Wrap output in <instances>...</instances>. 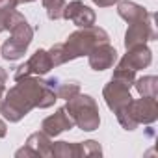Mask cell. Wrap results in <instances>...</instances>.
<instances>
[{"label": "cell", "instance_id": "6da1fadb", "mask_svg": "<svg viewBox=\"0 0 158 158\" xmlns=\"http://www.w3.org/2000/svg\"><path fill=\"white\" fill-rule=\"evenodd\" d=\"M17 84L4 91V97L0 101V114L10 123H19L23 117H26L34 108H50L58 101L54 91V78L43 80L41 76L30 74L23 76Z\"/></svg>", "mask_w": 158, "mask_h": 158}, {"label": "cell", "instance_id": "7a4b0ae2", "mask_svg": "<svg viewBox=\"0 0 158 158\" xmlns=\"http://www.w3.org/2000/svg\"><path fill=\"white\" fill-rule=\"evenodd\" d=\"M101 43H110V35L104 28L93 24V26L80 28V30L69 34L65 43H56L54 47H50L48 56H50L52 65L58 67V65H63L71 60L88 56Z\"/></svg>", "mask_w": 158, "mask_h": 158}, {"label": "cell", "instance_id": "3957f363", "mask_svg": "<svg viewBox=\"0 0 158 158\" xmlns=\"http://www.w3.org/2000/svg\"><path fill=\"white\" fill-rule=\"evenodd\" d=\"M8 30L11 32V37L2 45L0 54H2V58L6 61H17L26 54V50L34 39V30L28 24V21L24 19V15L19 13L17 10L10 15Z\"/></svg>", "mask_w": 158, "mask_h": 158}, {"label": "cell", "instance_id": "277c9868", "mask_svg": "<svg viewBox=\"0 0 158 158\" xmlns=\"http://www.w3.org/2000/svg\"><path fill=\"white\" fill-rule=\"evenodd\" d=\"M119 125L125 130H136L139 125H151L158 119V102L152 97L132 99L125 108L115 112Z\"/></svg>", "mask_w": 158, "mask_h": 158}, {"label": "cell", "instance_id": "5b68a950", "mask_svg": "<svg viewBox=\"0 0 158 158\" xmlns=\"http://www.w3.org/2000/svg\"><path fill=\"white\" fill-rule=\"evenodd\" d=\"M63 108L69 114V117L73 119V123L80 128V130L93 132V130L99 128V125H101L99 104H97V101L91 95L76 93L74 97H71L67 101V104Z\"/></svg>", "mask_w": 158, "mask_h": 158}, {"label": "cell", "instance_id": "8992f818", "mask_svg": "<svg viewBox=\"0 0 158 158\" xmlns=\"http://www.w3.org/2000/svg\"><path fill=\"white\" fill-rule=\"evenodd\" d=\"M152 17L130 23L125 34V48H132L138 45H147L149 41H156V30L152 24Z\"/></svg>", "mask_w": 158, "mask_h": 158}, {"label": "cell", "instance_id": "52a82bcc", "mask_svg": "<svg viewBox=\"0 0 158 158\" xmlns=\"http://www.w3.org/2000/svg\"><path fill=\"white\" fill-rule=\"evenodd\" d=\"M102 97H104L106 106L115 114V112H119L121 108H125V106L132 101L130 86H127V84L121 82V80L112 78V80L104 86V89H102Z\"/></svg>", "mask_w": 158, "mask_h": 158}, {"label": "cell", "instance_id": "ba28073f", "mask_svg": "<svg viewBox=\"0 0 158 158\" xmlns=\"http://www.w3.org/2000/svg\"><path fill=\"white\" fill-rule=\"evenodd\" d=\"M15 156L17 158H23V156L24 158H28V156H32V158H37V156L48 158V156H52V139H50V136H47L43 130L30 134L24 147L19 149L15 152Z\"/></svg>", "mask_w": 158, "mask_h": 158}, {"label": "cell", "instance_id": "9c48e42d", "mask_svg": "<svg viewBox=\"0 0 158 158\" xmlns=\"http://www.w3.org/2000/svg\"><path fill=\"white\" fill-rule=\"evenodd\" d=\"M50 69H54L52 61H50V56H48V50L45 48H37L24 65L17 67L15 71V80H19V78L23 76H30V74H35V76H43L47 74Z\"/></svg>", "mask_w": 158, "mask_h": 158}, {"label": "cell", "instance_id": "30bf717a", "mask_svg": "<svg viewBox=\"0 0 158 158\" xmlns=\"http://www.w3.org/2000/svg\"><path fill=\"white\" fill-rule=\"evenodd\" d=\"M63 19L71 21L74 26L78 28H88V26H93L95 24V11L86 6L82 0H73V2L65 4V10H63Z\"/></svg>", "mask_w": 158, "mask_h": 158}, {"label": "cell", "instance_id": "8fae6325", "mask_svg": "<svg viewBox=\"0 0 158 158\" xmlns=\"http://www.w3.org/2000/svg\"><path fill=\"white\" fill-rule=\"evenodd\" d=\"M152 61V52L147 45H138V47H132V48H127V54L119 60L117 67H123V69H130V71H139V69H145L149 67Z\"/></svg>", "mask_w": 158, "mask_h": 158}, {"label": "cell", "instance_id": "7c38bea8", "mask_svg": "<svg viewBox=\"0 0 158 158\" xmlns=\"http://www.w3.org/2000/svg\"><path fill=\"white\" fill-rule=\"evenodd\" d=\"M88 60L93 71H106L117 61V50L110 43H101L88 54Z\"/></svg>", "mask_w": 158, "mask_h": 158}, {"label": "cell", "instance_id": "4fadbf2b", "mask_svg": "<svg viewBox=\"0 0 158 158\" xmlns=\"http://www.w3.org/2000/svg\"><path fill=\"white\" fill-rule=\"evenodd\" d=\"M73 127H74V123H73V119L69 117V114L65 112V108H58L52 115L45 117L43 123H41V130H43L47 136H50V138H56V136H60L61 132L71 130Z\"/></svg>", "mask_w": 158, "mask_h": 158}, {"label": "cell", "instance_id": "5bb4252c", "mask_svg": "<svg viewBox=\"0 0 158 158\" xmlns=\"http://www.w3.org/2000/svg\"><path fill=\"white\" fill-rule=\"evenodd\" d=\"M117 13L128 24L130 23H136V21H141V19L152 17V13H149L143 6L132 2V0H119V2H117Z\"/></svg>", "mask_w": 158, "mask_h": 158}, {"label": "cell", "instance_id": "9a60e30c", "mask_svg": "<svg viewBox=\"0 0 158 158\" xmlns=\"http://www.w3.org/2000/svg\"><path fill=\"white\" fill-rule=\"evenodd\" d=\"M134 88L139 93V97H158V78L149 74V76H141L138 80H134Z\"/></svg>", "mask_w": 158, "mask_h": 158}, {"label": "cell", "instance_id": "2e32d148", "mask_svg": "<svg viewBox=\"0 0 158 158\" xmlns=\"http://www.w3.org/2000/svg\"><path fill=\"white\" fill-rule=\"evenodd\" d=\"M54 91H56V97H58V99L69 101V99L74 97L76 93H80V84L74 82V80H65V82L56 80V82H54Z\"/></svg>", "mask_w": 158, "mask_h": 158}, {"label": "cell", "instance_id": "e0dca14e", "mask_svg": "<svg viewBox=\"0 0 158 158\" xmlns=\"http://www.w3.org/2000/svg\"><path fill=\"white\" fill-rule=\"evenodd\" d=\"M52 156H56V158H78V143L56 141V143H52Z\"/></svg>", "mask_w": 158, "mask_h": 158}, {"label": "cell", "instance_id": "ac0fdd59", "mask_svg": "<svg viewBox=\"0 0 158 158\" xmlns=\"http://www.w3.org/2000/svg\"><path fill=\"white\" fill-rule=\"evenodd\" d=\"M91 156H102V147L95 139L78 141V158H91Z\"/></svg>", "mask_w": 158, "mask_h": 158}, {"label": "cell", "instance_id": "d6986e66", "mask_svg": "<svg viewBox=\"0 0 158 158\" xmlns=\"http://www.w3.org/2000/svg\"><path fill=\"white\" fill-rule=\"evenodd\" d=\"M43 8L47 10V15L50 21H60L63 19V10H65V0H41Z\"/></svg>", "mask_w": 158, "mask_h": 158}, {"label": "cell", "instance_id": "ffe728a7", "mask_svg": "<svg viewBox=\"0 0 158 158\" xmlns=\"http://www.w3.org/2000/svg\"><path fill=\"white\" fill-rule=\"evenodd\" d=\"M112 78H115V80H121V82H125L127 86H134V80H136V71H130V69H123V67H115V71H114V76Z\"/></svg>", "mask_w": 158, "mask_h": 158}, {"label": "cell", "instance_id": "44dd1931", "mask_svg": "<svg viewBox=\"0 0 158 158\" xmlns=\"http://www.w3.org/2000/svg\"><path fill=\"white\" fill-rule=\"evenodd\" d=\"M15 11V8H10V6H0V34L8 30V21H10V15Z\"/></svg>", "mask_w": 158, "mask_h": 158}, {"label": "cell", "instance_id": "7402d4cb", "mask_svg": "<svg viewBox=\"0 0 158 158\" xmlns=\"http://www.w3.org/2000/svg\"><path fill=\"white\" fill-rule=\"evenodd\" d=\"M91 2H93L95 6H99V8H110V6L117 4L119 0H91Z\"/></svg>", "mask_w": 158, "mask_h": 158}, {"label": "cell", "instance_id": "603a6c76", "mask_svg": "<svg viewBox=\"0 0 158 158\" xmlns=\"http://www.w3.org/2000/svg\"><path fill=\"white\" fill-rule=\"evenodd\" d=\"M6 80H8V73L4 71V67H0V88L6 86Z\"/></svg>", "mask_w": 158, "mask_h": 158}, {"label": "cell", "instance_id": "cb8c5ba5", "mask_svg": "<svg viewBox=\"0 0 158 158\" xmlns=\"http://www.w3.org/2000/svg\"><path fill=\"white\" fill-rule=\"evenodd\" d=\"M0 6H10V8H17V0H0Z\"/></svg>", "mask_w": 158, "mask_h": 158}, {"label": "cell", "instance_id": "d4e9b609", "mask_svg": "<svg viewBox=\"0 0 158 158\" xmlns=\"http://www.w3.org/2000/svg\"><path fill=\"white\" fill-rule=\"evenodd\" d=\"M6 132H8V127H6V121L0 117V138H4L6 136Z\"/></svg>", "mask_w": 158, "mask_h": 158}, {"label": "cell", "instance_id": "484cf974", "mask_svg": "<svg viewBox=\"0 0 158 158\" xmlns=\"http://www.w3.org/2000/svg\"><path fill=\"white\" fill-rule=\"evenodd\" d=\"M28 2H34V0H17V4H28Z\"/></svg>", "mask_w": 158, "mask_h": 158}, {"label": "cell", "instance_id": "4316f807", "mask_svg": "<svg viewBox=\"0 0 158 158\" xmlns=\"http://www.w3.org/2000/svg\"><path fill=\"white\" fill-rule=\"evenodd\" d=\"M4 91H6V86H2V88H0V101H2V95H4Z\"/></svg>", "mask_w": 158, "mask_h": 158}]
</instances>
